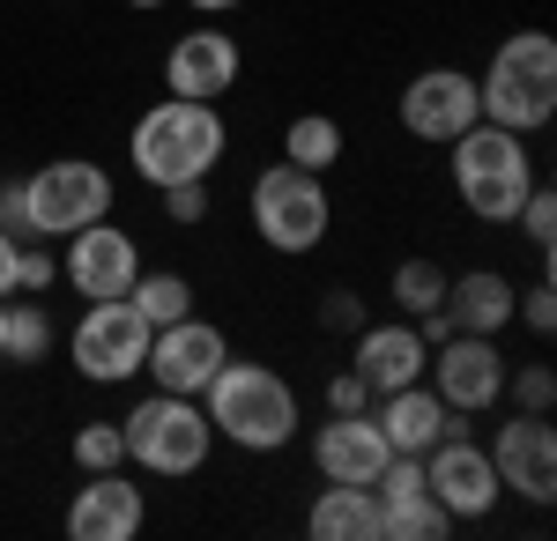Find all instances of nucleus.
<instances>
[{
	"mask_svg": "<svg viewBox=\"0 0 557 541\" xmlns=\"http://www.w3.org/2000/svg\"><path fill=\"white\" fill-rule=\"evenodd\" d=\"M0 327H8V297H0Z\"/></svg>",
	"mask_w": 557,
	"mask_h": 541,
	"instance_id": "39",
	"label": "nucleus"
},
{
	"mask_svg": "<svg viewBox=\"0 0 557 541\" xmlns=\"http://www.w3.org/2000/svg\"><path fill=\"white\" fill-rule=\"evenodd\" d=\"M431 393L454 408V416H483V408H498V393H506V356H498V341L491 334H446L438 349H431Z\"/></svg>",
	"mask_w": 557,
	"mask_h": 541,
	"instance_id": "9",
	"label": "nucleus"
},
{
	"mask_svg": "<svg viewBox=\"0 0 557 541\" xmlns=\"http://www.w3.org/2000/svg\"><path fill=\"white\" fill-rule=\"evenodd\" d=\"M60 275V260L52 252H38V246H23V260H15V290H30V297H45V282Z\"/></svg>",
	"mask_w": 557,
	"mask_h": 541,
	"instance_id": "33",
	"label": "nucleus"
},
{
	"mask_svg": "<svg viewBox=\"0 0 557 541\" xmlns=\"http://www.w3.org/2000/svg\"><path fill=\"white\" fill-rule=\"evenodd\" d=\"M127 8H164V0H127Z\"/></svg>",
	"mask_w": 557,
	"mask_h": 541,
	"instance_id": "38",
	"label": "nucleus"
},
{
	"mask_svg": "<svg viewBox=\"0 0 557 541\" xmlns=\"http://www.w3.org/2000/svg\"><path fill=\"white\" fill-rule=\"evenodd\" d=\"M223 149H231V134H223V112L215 104H194V97H164V104H149L127 134V164L141 186H186V178H209L223 164Z\"/></svg>",
	"mask_w": 557,
	"mask_h": 541,
	"instance_id": "2",
	"label": "nucleus"
},
{
	"mask_svg": "<svg viewBox=\"0 0 557 541\" xmlns=\"http://www.w3.org/2000/svg\"><path fill=\"white\" fill-rule=\"evenodd\" d=\"M320 319H327V327H335V334H357V327H364V304H357V297H349V290H335V297H327V304H320Z\"/></svg>",
	"mask_w": 557,
	"mask_h": 541,
	"instance_id": "34",
	"label": "nucleus"
},
{
	"mask_svg": "<svg viewBox=\"0 0 557 541\" xmlns=\"http://www.w3.org/2000/svg\"><path fill=\"white\" fill-rule=\"evenodd\" d=\"M112 209V178L104 164H89V156H60V164H45L38 178H23V215H30V238H75L83 223Z\"/></svg>",
	"mask_w": 557,
	"mask_h": 541,
	"instance_id": "8",
	"label": "nucleus"
},
{
	"mask_svg": "<svg viewBox=\"0 0 557 541\" xmlns=\"http://www.w3.org/2000/svg\"><path fill=\"white\" fill-rule=\"evenodd\" d=\"M424 490L446 504V519H483L498 504V467H491V453L469 430H446L424 453Z\"/></svg>",
	"mask_w": 557,
	"mask_h": 541,
	"instance_id": "10",
	"label": "nucleus"
},
{
	"mask_svg": "<svg viewBox=\"0 0 557 541\" xmlns=\"http://www.w3.org/2000/svg\"><path fill=\"white\" fill-rule=\"evenodd\" d=\"M506 386H513L520 416H550V401H557V372L550 364H528V372H513Z\"/></svg>",
	"mask_w": 557,
	"mask_h": 541,
	"instance_id": "29",
	"label": "nucleus"
},
{
	"mask_svg": "<svg viewBox=\"0 0 557 541\" xmlns=\"http://www.w3.org/2000/svg\"><path fill=\"white\" fill-rule=\"evenodd\" d=\"M394 304H401L409 319H431V312L446 304V267H431V260H401V267H394Z\"/></svg>",
	"mask_w": 557,
	"mask_h": 541,
	"instance_id": "26",
	"label": "nucleus"
},
{
	"mask_svg": "<svg viewBox=\"0 0 557 541\" xmlns=\"http://www.w3.org/2000/svg\"><path fill=\"white\" fill-rule=\"evenodd\" d=\"M483 453L498 467V490H513L528 504H557V430H550V416H506V430Z\"/></svg>",
	"mask_w": 557,
	"mask_h": 541,
	"instance_id": "11",
	"label": "nucleus"
},
{
	"mask_svg": "<svg viewBox=\"0 0 557 541\" xmlns=\"http://www.w3.org/2000/svg\"><path fill=\"white\" fill-rule=\"evenodd\" d=\"M446 527H454V519H446V504L431 498H401V504H380V541H438L446 534Z\"/></svg>",
	"mask_w": 557,
	"mask_h": 541,
	"instance_id": "25",
	"label": "nucleus"
},
{
	"mask_svg": "<svg viewBox=\"0 0 557 541\" xmlns=\"http://www.w3.org/2000/svg\"><path fill=\"white\" fill-rule=\"evenodd\" d=\"M141 519H149V498H141V482H127L120 467L89 475L83 490H75V504H67V534L75 541H134Z\"/></svg>",
	"mask_w": 557,
	"mask_h": 541,
	"instance_id": "16",
	"label": "nucleus"
},
{
	"mask_svg": "<svg viewBox=\"0 0 557 541\" xmlns=\"http://www.w3.org/2000/svg\"><path fill=\"white\" fill-rule=\"evenodd\" d=\"M312 460H320L327 482H380V467L394 460V445L380 438V423H372V408H364V416H327L320 423Z\"/></svg>",
	"mask_w": 557,
	"mask_h": 541,
	"instance_id": "17",
	"label": "nucleus"
},
{
	"mask_svg": "<svg viewBox=\"0 0 557 541\" xmlns=\"http://www.w3.org/2000/svg\"><path fill=\"white\" fill-rule=\"evenodd\" d=\"M201 408H209L215 438H231L238 453H275L298 438V393L275 364H253V356H223L215 378L201 386Z\"/></svg>",
	"mask_w": 557,
	"mask_h": 541,
	"instance_id": "1",
	"label": "nucleus"
},
{
	"mask_svg": "<svg viewBox=\"0 0 557 541\" xmlns=\"http://www.w3.org/2000/svg\"><path fill=\"white\" fill-rule=\"evenodd\" d=\"M127 304L149 319V327H172V319L194 312V282L172 275V267H141V275H134V290H127Z\"/></svg>",
	"mask_w": 557,
	"mask_h": 541,
	"instance_id": "22",
	"label": "nucleus"
},
{
	"mask_svg": "<svg viewBox=\"0 0 557 541\" xmlns=\"http://www.w3.org/2000/svg\"><path fill=\"white\" fill-rule=\"evenodd\" d=\"M475 104L483 119L506 134H535L557 119V38L550 30H513L491 52V67L475 75Z\"/></svg>",
	"mask_w": 557,
	"mask_h": 541,
	"instance_id": "3",
	"label": "nucleus"
},
{
	"mask_svg": "<svg viewBox=\"0 0 557 541\" xmlns=\"http://www.w3.org/2000/svg\"><path fill=\"white\" fill-rule=\"evenodd\" d=\"M223 356H231L223 327H209V319H194V312H186V319H172V327L149 334V364H141V372L157 378L164 393H201Z\"/></svg>",
	"mask_w": 557,
	"mask_h": 541,
	"instance_id": "13",
	"label": "nucleus"
},
{
	"mask_svg": "<svg viewBox=\"0 0 557 541\" xmlns=\"http://www.w3.org/2000/svg\"><path fill=\"white\" fill-rule=\"evenodd\" d=\"M15 260H23V238H15V230H0V297L15 290Z\"/></svg>",
	"mask_w": 557,
	"mask_h": 541,
	"instance_id": "36",
	"label": "nucleus"
},
{
	"mask_svg": "<svg viewBox=\"0 0 557 541\" xmlns=\"http://www.w3.org/2000/svg\"><path fill=\"white\" fill-rule=\"evenodd\" d=\"M164 215L194 230V223L209 215V178H186V186H164Z\"/></svg>",
	"mask_w": 557,
	"mask_h": 541,
	"instance_id": "31",
	"label": "nucleus"
},
{
	"mask_svg": "<svg viewBox=\"0 0 557 541\" xmlns=\"http://www.w3.org/2000/svg\"><path fill=\"white\" fill-rule=\"evenodd\" d=\"M238 75H246V52H238L231 30H186L164 60V89L194 97V104H223L238 89Z\"/></svg>",
	"mask_w": 557,
	"mask_h": 541,
	"instance_id": "15",
	"label": "nucleus"
},
{
	"mask_svg": "<svg viewBox=\"0 0 557 541\" xmlns=\"http://www.w3.org/2000/svg\"><path fill=\"white\" fill-rule=\"evenodd\" d=\"M446 416H454V408L431 393L424 378H417V386H394V393L372 401V423H380V438L394 445V453H431V445L446 438Z\"/></svg>",
	"mask_w": 557,
	"mask_h": 541,
	"instance_id": "19",
	"label": "nucleus"
},
{
	"mask_svg": "<svg viewBox=\"0 0 557 541\" xmlns=\"http://www.w3.org/2000/svg\"><path fill=\"white\" fill-rule=\"evenodd\" d=\"M513 223L528 230V246H535L543 260H550V246H557V193L543 186V178L528 186V201H520V215H513Z\"/></svg>",
	"mask_w": 557,
	"mask_h": 541,
	"instance_id": "28",
	"label": "nucleus"
},
{
	"mask_svg": "<svg viewBox=\"0 0 557 541\" xmlns=\"http://www.w3.org/2000/svg\"><path fill=\"white\" fill-rule=\"evenodd\" d=\"M483 119V104H475V75L461 67H424L417 83L401 89V126L417 134V141H454V134H469Z\"/></svg>",
	"mask_w": 557,
	"mask_h": 541,
	"instance_id": "14",
	"label": "nucleus"
},
{
	"mask_svg": "<svg viewBox=\"0 0 557 541\" xmlns=\"http://www.w3.org/2000/svg\"><path fill=\"white\" fill-rule=\"evenodd\" d=\"M246 209H253L260 246H275V252H312L327 238V223H335V201H327L320 171H298V164H268L253 178V193H246Z\"/></svg>",
	"mask_w": 557,
	"mask_h": 541,
	"instance_id": "6",
	"label": "nucleus"
},
{
	"mask_svg": "<svg viewBox=\"0 0 557 541\" xmlns=\"http://www.w3.org/2000/svg\"><path fill=\"white\" fill-rule=\"evenodd\" d=\"M120 460H127L120 423H83V430H75V467H83V475H104V467H120Z\"/></svg>",
	"mask_w": 557,
	"mask_h": 541,
	"instance_id": "27",
	"label": "nucleus"
},
{
	"mask_svg": "<svg viewBox=\"0 0 557 541\" xmlns=\"http://www.w3.org/2000/svg\"><path fill=\"white\" fill-rule=\"evenodd\" d=\"M201 15H231V8H246V0H194Z\"/></svg>",
	"mask_w": 557,
	"mask_h": 541,
	"instance_id": "37",
	"label": "nucleus"
},
{
	"mask_svg": "<svg viewBox=\"0 0 557 541\" xmlns=\"http://www.w3.org/2000/svg\"><path fill=\"white\" fill-rule=\"evenodd\" d=\"M0 230H30V215H23V186H0Z\"/></svg>",
	"mask_w": 557,
	"mask_h": 541,
	"instance_id": "35",
	"label": "nucleus"
},
{
	"mask_svg": "<svg viewBox=\"0 0 557 541\" xmlns=\"http://www.w3.org/2000/svg\"><path fill=\"white\" fill-rule=\"evenodd\" d=\"M513 312H520V327L535 334V341H550V334H557V290H550V282H535L528 297H513Z\"/></svg>",
	"mask_w": 557,
	"mask_h": 541,
	"instance_id": "30",
	"label": "nucleus"
},
{
	"mask_svg": "<svg viewBox=\"0 0 557 541\" xmlns=\"http://www.w3.org/2000/svg\"><path fill=\"white\" fill-rule=\"evenodd\" d=\"M149 319L134 312L127 297H97V304H83V319H75V334H67V356H75V372L97 378V386H120V378H141V364H149Z\"/></svg>",
	"mask_w": 557,
	"mask_h": 541,
	"instance_id": "7",
	"label": "nucleus"
},
{
	"mask_svg": "<svg viewBox=\"0 0 557 541\" xmlns=\"http://www.w3.org/2000/svg\"><path fill=\"white\" fill-rule=\"evenodd\" d=\"M431 364V341L417 327H357V356H349V372L372 386V401L394 393V386H417Z\"/></svg>",
	"mask_w": 557,
	"mask_h": 541,
	"instance_id": "18",
	"label": "nucleus"
},
{
	"mask_svg": "<svg viewBox=\"0 0 557 541\" xmlns=\"http://www.w3.org/2000/svg\"><path fill=\"white\" fill-rule=\"evenodd\" d=\"M312 541H380V490L372 482H327L305 512Z\"/></svg>",
	"mask_w": 557,
	"mask_h": 541,
	"instance_id": "21",
	"label": "nucleus"
},
{
	"mask_svg": "<svg viewBox=\"0 0 557 541\" xmlns=\"http://www.w3.org/2000/svg\"><path fill=\"white\" fill-rule=\"evenodd\" d=\"M283 164L335 171V164H343V126L327 119V112H298V119H290V134H283Z\"/></svg>",
	"mask_w": 557,
	"mask_h": 541,
	"instance_id": "23",
	"label": "nucleus"
},
{
	"mask_svg": "<svg viewBox=\"0 0 557 541\" xmlns=\"http://www.w3.org/2000/svg\"><path fill=\"white\" fill-rule=\"evenodd\" d=\"M454 149V193L475 223H513L528 186H535V156H528V134H506V126L475 119L469 134L446 141Z\"/></svg>",
	"mask_w": 557,
	"mask_h": 541,
	"instance_id": "4",
	"label": "nucleus"
},
{
	"mask_svg": "<svg viewBox=\"0 0 557 541\" xmlns=\"http://www.w3.org/2000/svg\"><path fill=\"white\" fill-rule=\"evenodd\" d=\"M438 312H446L454 334H491L498 341V334L513 327V282L498 267H469L461 282H446V304Z\"/></svg>",
	"mask_w": 557,
	"mask_h": 541,
	"instance_id": "20",
	"label": "nucleus"
},
{
	"mask_svg": "<svg viewBox=\"0 0 557 541\" xmlns=\"http://www.w3.org/2000/svg\"><path fill=\"white\" fill-rule=\"evenodd\" d=\"M60 275H67V290L83 297V304H97V297H127L134 275H141V252H134V238L120 230V223H83L75 238H67V260H60Z\"/></svg>",
	"mask_w": 557,
	"mask_h": 541,
	"instance_id": "12",
	"label": "nucleus"
},
{
	"mask_svg": "<svg viewBox=\"0 0 557 541\" xmlns=\"http://www.w3.org/2000/svg\"><path fill=\"white\" fill-rule=\"evenodd\" d=\"M45 349H52V312H45V297H23V304H8L0 356H15V364H38Z\"/></svg>",
	"mask_w": 557,
	"mask_h": 541,
	"instance_id": "24",
	"label": "nucleus"
},
{
	"mask_svg": "<svg viewBox=\"0 0 557 541\" xmlns=\"http://www.w3.org/2000/svg\"><path fill=\"white\" fill-rule=\"evenodd\" d=\"M120 438H127L134 467H141V475H164V482L201 475L209 453H215V423H209V408H201V393H164V386L120 423Z\"/></svg>",
	"mask_w": 557,
	"mask_h": 541,
	"instance_id": "5",
	"label": "nucleus"
},
{
	"mask_svg": "<svg viewBox=\"0 0 557 541\" xmlns=\"http://www.w3.org/2000/svg\"><path fill=\"white\" fill-rule=\"evenodd\" d=\"M364 408H372V386H364L357 372L327 378V416H364Z\"/></svg>",
	"mask_w": 557,
	"mask_h": 541,
	"instance_id": "32",
	"label": "nucleus"
}]
</instances>
